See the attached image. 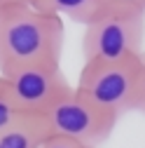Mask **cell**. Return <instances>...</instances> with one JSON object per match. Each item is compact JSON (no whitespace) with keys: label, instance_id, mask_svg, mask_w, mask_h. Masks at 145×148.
I'll list each match as a JSON object with an SVG mask.
<instances>
[{"label":"cell","instance_id":"6da1fadb","mask_svg":"<svg viewBox=\"0 0 145 148\" xmlns=\"http://www.w3.org/2000/svg\"><path fill=\"white\" fill-rule=\"evenodd\" d=\"M66 26L33 5L0 10V75L30 66H61Z\"/></svg>","mask_w":145,"mask_h":148},{"label":"cell","instance_id":"7a4b0ae2","mask_svg":"<svg viewBox=\"0 0 145 148\" xmlns=\"http://www.w3.org/2000/svg\"><path fill=\"white\" fill-rule=\"evenodd\" d=\"M75 92L112 118L136 110L140 92V57L124 61H84Z\"/></svg>","mask_w":145,"mask_h":148},{"label":"cell","instance_id":"3957f363","mask_svg":"<svg viewBox=\"0 0 145 148\" xmlns=\"http://www.w3.org/2000/svg\"><path fill=\"white\" fill-rule=\"evenodd\" d=\"M145 12L105 7L84 26L82 54L84 61H124L138 59L145 52Z\"/></svg>","mask_w":145,"mask_h":148},{"label":"cell","instance_id":"277c9868","mask_svg":"<svg viewBox=\"0 0 145 148\" xmlns=\"http://www.w3.org/2000/svg\"><path fill=\"white\" fill-rule=\"evenodd\" d=\"M0 78L14 108L24 115H47L75 89L61 66H30L5 73Z\"/></svg>","mask_w":145,"mask_h":148},{"label":"cell","instance_id":"5b68a950","mask_svg":"<svg viewBox=\"0 0 145 148\" xmlns=\"http://www.w3.org/2000/svg\"><path fill=\"white\" fill-rule=\"evenodd\" d=\"M45 122L51 136L77 141L87 148H98L112 136L117 118L101 110L72 89V94L59 101L45 115Z\"/></svg>","mask_w":145,"mask_h":148},{"label":"cell","instance_id":"8992f818","mask_svg":"<svg viewBox=\"0 0 145 148\" xmlns=\"http://www.w3.org/2000/svg\"><path fill=\"white\" fill-rule=\"evenodd\" d=\"M49 136L45 115H19L0 132V148H40Z\"/></svg>","mask_w":145,"mask_h":148},{"label":"cell","instance_id":"52a82bcc","mask_svg":"<svg viewBox=\"0 0 145 148\" xmlns=\"http://www.w3.org/2000/svg\"><path fill=\"white\" fill-rule=\"evenodd\" d=\"M33 7L45 14L54 16H66V19L89 26L96 16L105 10L103 0H33Z\"/></svg>","mask_w":145,"mask_h":148},{"label":"cell","instance_id":"ba28073f","mask_svg":"<svg viewBox=\"0 0 145 148\" xmlns=\"http://www.w3.org/2000/svg\"><path fill=\"white\" fill-rule=\"evenodd\" d=\"M19 115H21V113L14 108V103H12L9 94H7V89H5V85H3V78H0V132L7 129Z\"/></svg>","mask_w":145,"mask_h":148},{"label":"cell","instance_id":"9c48e42d","mask_svg":"<svg viewBox=\"0 0 145 148\" xmlns=\"http://www.w3.org/2000/svg\"><path fill=\"white\" fill-rule=\"evenodd\" d=\"M40 148H87V146H82L77 141H70V139H61V136H51L49 134Z\"/></svg>","mask_w":145,"mask_h":148},{"label":"cell","instance_id":"30bf717a","mask_svg":"<svg viewBox=\"0 0 145 148\" xmlns=\"http://www.w3.org/2000/svg\"><path fill=\"white\" fill-rule=\"evenodd\" d=\"M105 7H117V10H140L145 12V0H103Z\"/></svg>","mask_w":145,"mask_h":148},{"label":"cell","instance_id":"8fae6325","mask_svg":"<svg viewBox=\"0 0 145 148\" xmlns=\"http://www.w3.org/2000/svg\"><path fill=\"white\" fill-rule=\"evenodd\" d=\"M136 110L145 115V52L140 54V92H138V103Z\"/></svg>","mask_w":145,"mask_h":148},{"label":"cell","instance_id":"7c38bea8","mask_svg":"<svg viewBox=\"0 0 145 148\" xmlns=\"http://www.w3.org/2000/svg\"><path fill=\"white\" fill-rule=\"evenodd\" d=\"M26 5H33V0H0V10H5V7H26Z\"/></svg>","mask_w":145,"mask_h":148}]
</instances>
